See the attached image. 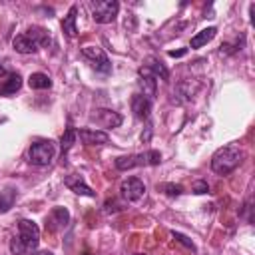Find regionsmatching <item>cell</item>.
I'll list each match as a JSON object with an SVG mask.
<instances>
[{
	"mask_svg": "<svg viewBox=\"0 0 255 255\" xmlns=\"http://www.w3.org/2000/svg\"><path fill=\"white\" fill-rule=\"evenodd\" d=\"M38 243H40L38 225L30 219H20L18 221V235H14L10 239V251L14 255H28V253H34Z\"/></svg>",
	"mask_w": 255,
	"mask_h": 255,
	"instance_id": "6da1fadb",
	"label": "cell"
},
{
	"mask_svg": "<svg viewBox=\"0 0 255 255\" xmlns=\"http://www.w3.org/2000/svg\"><path fill=\"white\" fill-rule=\"evenodd\" d=\"M243 161V149L237 143H227L211 155V169L219 175L231 173Z\"/></svg>",
	"mask_w": 255,
	"mask_h": 255,
	"instance_id": "7a4b0ae2",
	"label": "cell"
},
{
	"mask_svg": "<svg viewBox=\"0 0 255 255\" xmlns=\"http://www.w3.org/2000/svg\"><path fill=\"white\" fill-rule=\"evenodd\" d=\"M50 42V36L44 28L40 26H30L24 34H18L14 40H12V46L16 52L20 54H32L38 50V46H46Z\"/></svg>",
	"mask_w": 255,
	"mask_h": 255,
	"instance_id": "3957f363",
	"label": "cell"
},
{
	"mask_svg": "<svg viewBox=\"0 0 255 255\" xmlns=\"http://www.w3.org/2000/svg\"><path fill=\"white\" fill-rule=\"evenodd\" d=\"M161 161V153L157 149H147L143 153H131V155H120L116 157V169L126 171L133 167H145V165H157Z\"/></svg>",
	"mask_w": 255,
	"mask_h": 255,
	"instance_id": "277c9868",
	"label": "cell"
},
{
	"mask_svg": "<svg viewBox=\"0 0 255 255\" xmlns=\"http://www.w3.org/2000/svg\"><path fill=\"white\" fill-rule=\"evenodd\" d=\"M56 153V145L54 141L50 139H40V141H34L28 149V161L32 165H48L52 161Z\"/></svg>",
	"mask_w": 255,
	"mask_h": 255,
	"instance_id": "5b68a950",
	"label": "cell"
},
{
	"mask_svg": "<svg viewBox=\"0 0 255 255\" xmlns=\"http://www.w3.org/2000/svg\"><path fill=\"white\" fill-rule=\"evenodd\" d=\"M120 12V2L116 0H98L92 4V16L98 24H110Z\"/></svg>",
	"mask_w": 255,
	"mask_h": 255,
	"instance_id": "8992f818",
	"label": "cell"
},
{
	"mask_svg": "<svg viewBox=\"0 0 255 255\" xmlns=\"http://www.w3.org/2000/svg\"><path fill=\"white\" fill-rule=\"evenodd\" d=\"M82 56L90 62V66L96 72H102V74H110L112 72V64H110L106 52L100 46H84L82 48Z\"/></svg>",
	"mask_w": 255,
	"mask_h": 255,
	"instance_id": "52a82bcc",
	"label": "cell"
},
{
	"mask_svg": "<svg viewBox=\"0 0 255 255\" xmlns=\"http://www.w3.org/2000/svg\"><path fill=\"white\" fill-rule=\"evenodd\" d=\"M90 118H92V122H96L98 126H102L106 129H114V128L122 126V122H124V118L118 112H112V110H106V108L96 110Z\"/></svg>",
	"mask_w": 255,
	"mask_h": 255,
	"instance_id": "ba28073f",
	"label": "cell"
},
{
	"mask_svg": "<svg viewBox=\"0 0 255 255\" xmlns=\"http://www.w3.org/2000/svg\"><path fill=\"white\" fill-rule=\"evenodd\" d=\"M120 193H122V197L128 199V201H137V199L143 197L145 185H143V181L137 179V177H128V179L120 185Z\"/></svg>",
	"mask_w": 255,
	"mask_h": 255,
	"instance_id": "9c48e42d",
	"label": "cell"
},
{
	"mask_svg": "<svg viewBox=\"0 0 255 255\" xmlns=\"http://www.w3.org/2000/svg\"><path fill=\"white\" fill-rule=\"evenodd\" d=\"M68 221H70V211L66 207H54L46 217V231L56 233V231L64 229L68 225Z\"/></svg>",
	"mask_w": 255,
	"mask_h": 255,
	"instance_id": "30bf717a",
	"label": "cell"
},
{
	"mask_svg": "<svg viewBox=\"0 0 255 255\" xmlns=\"http://www.w3.org/2000/svg\"><path fill=\"white\" fill-rule=\"evenodd\" d=\"M64 185L68 187V189H72L74 193H78V195H86V197H96V191L84 181V177L82 175H78V173H70L66 179H64Z\"/></svg>",
	"mask_w": 255,
	"mask_h": 255,
	"instance_id": "8fae6325",
	"label": "cell"
},
{
	"mask_svg": "<svg viewBox=\"0 0 255 255\" xmlns=\"http://www.w3.org/2000/svg\"><path fill=\"white\" fill-rule=\"evenodd\" d=\"M137 86H139V90H141V96H143V98H147L149 102L155 98V94H157V82H155V78H153L151 74H147L143 68H139Z\"/></svg>",
	"mask_w": 255,
	"mask_h": 255,
	"instance_id": "7c38bea8",
	"label": "cell"
},
{
	"mask_svg": "<svg viewBox=\"0 0 255 255\" xmlns=\"http://www.w3.org/2000/svg\"><path fill=\"white\" fill-rule=\"evenodd\" d=\"M78 135H80V139H82L86 145H102V143H108V141H110L108 131L92 129V128H82V129H78Z\"/></svg>",
	"mask_w": 255,
	"mask_h": 255,
	"instance_id": "4fadbf2b",
	"label": "cell"
},
{
	"mask_svg": "<svg viewBox=\"0 0 255 255\" xmlns=\"http://www.w3.org/2000/svg\"><path fill=\"white\" fill-rule=\"evenodd\" d=\"M131 112L137 120H147L149 112H151V102L147 98H143L141 94H133L131 96Z\"/></svg>",
	"mask_w": 255,
	"mask_h": 255,
	"instance_id": "5bb4252c",
	"label": "cell"
},
{
	"mask_svg": "<svg viewBox=\"0 0 255 255\" xmlns=\"http://www.w3.org/2000/svg\"><path fill=\"white\" fill-rule=\"evenodd\" d=\"M20 88H22V76L18 72H12L6 76V80L0 82V96H4V98L14 96Z\"/></svg>",
	"mask_w": 255,
	"mask_h": 255,
	"instance_id": "9a60e30c",
	"label": "cell"
},
{
	"mask_svg": "<svg viewBox=\"0 0 255 255\" xmlns=\"http://www.w3.org/2000/svg\"><path fill=\"white\" fill-rule=\"evenodd\" d=\"M141 68H143L147 74H151L155 80H157V78H161V80H167V78H169V70H167V68H165L157 58H153V56H151V58H147V60H145V64H143Z\"/></svg>",
	"mask_w": 255,
	"mask_h": 255,
	"instance_id": "2e32d148",
	"label": "cell"
},
{
	"mask_svg": "<svg viewBox=\"0 0 255 255\" xmlns=\"http://www.w3.org/2000/svg\"><path fill=\"white\" fill-rule=\"evenodd\" d=\"M78 14V6H72L70 10H68V14L64 16V20H62V32L68 36V38H76V34H78V28H76V16Z\"/></svg>",
	"mask_w": 255,
	"mask_h": 255,
	"instance_id": "e0dca14e",
	"label": "cell"
},
{
	"mask_svg": "<svg viewBox=\"0 0 255 255\" xmlns=\"http://www.w3.org/2000/svg\"><path fill=\"white\" fill-rule=\"evenodd\" d=\"M217 34V28L215 26H209V28H203L201 32H197L193 38H191V48H201L205 46L207 42H211Z\"/></svg>",
	"mask_w": 255,
	"mask_h": 255,
	"instance_id": "ac0fdd59",
	"label": "cell"
},
{
	"mask_svg": "<svg viewBox=\"0 0 255 255\" xmlns=\"http://www.w3.org/2000/svg\"><path fill=\"white\" fill-rule=\"evenodd\" d=\"M28 86H30L32 90H46V88L52 86V80H50L46 74H42V72H34V74H30V78H28Z\"/></svg>",
	"mask_w": 255,
	"mask_h": 255,
	"instance_id": "d6986e66",
	"label": "cell"
},
{
	"mask_svg": "<svg viewBox=\"0 0 255 255\" xmlns=\"http://www.w3.org/2000/svg\"><path fill=\"white\" fill-rule=\"evenodd\" d=\"M76 137H78V131L72 128V126H68L66 129H64V133H62V137H60V145H62V153L66 155L68 151H70V147L76 143Z\"/></svg>",
	"mask_w": 255,
	"mask_h": 255,
	"instance_id": "ffe728a7",
	"label": "cell"
},
{
	"mask_svg": "<svg viewBox=\"0 0 255 255\" xmlns=\"http://www.w3.org/2000/svg\"><path fill=\"white\" fill-rule=\"evenodd\" d=\"M14 201H16V191H14V189H4V191H0V213L10 211L12 205H14Z\"/></svg>",
	"mask_w": 255,
	"mask_h": 255,
	"instance_id": "44dd1931",
	"label": "cell"
},
{
	"mask_svg": "<svg viewBox=\"0 0 255 255\" xmlns=\"http://www.w3.org/2000/svg\"><path fill=\"white\" fill-rule=\"evenodd\" d=\"M157 191H163V193L175 197V195H181L183 193V187L179 183H159L157 185Z\"/></svg>",
	"mask_w": 255,
	"mask_h": 255,
	"instance_id": "7402d4cb",
	"label": "cell"
},
{
	"mask_svg": "<svg viewBox=\"0 0 255 255\" xmlns=\"http://www.w3.org/2000/svg\"><path fill=\"white\" fill-rule=\"evenodd\" d=\"M171 237H173L175 241H179L181 245H185L187 249H191V251H195V245H193V243H191V239H189V237H185L183 233H177V231H173V233H171Z\"/></svg>",
	"mask_w": 255,
	"mask_h": 255,
	"instance_id": "603a6c76",
	"label": "cell"
},
{
	"mask_svg": "<svg viewBox=\"0 0 255 255\" xmlns=\"http://www.w3.org/2000/svg\"><path fill=\"white\" fill-rule=\"evenodd\" d=\"M191 191H193L195 195H203V193H207V191H209V185H207V181L199 179V181H195V183H193Z\"/></svg>",
	"mask_w": 255,
	"mask_h": 255,
	"instance_id": "cb8c5ba5",
	"label": "cell"
},
{
	"mask_svg": "<svg viewBox=\"0 0 255 255\" xmlns=\"http://www.w3.org/2000/svg\"><path fill=\"white\" fill-rule=\"evenodd\" d=\"M251 209H253V207H251V197H249V199L245 201V205H243V213H245V217H247L249 223L253 221V217H251Z\"/></svg>",
	"mask_w": 255,
	"mask_h": 255,
	"instance_id": "d4e9b609",
	"label": "cell"
},
{
	"mask_svg": "<svg viewBox=\"0 0 255 255\" xmlns=\"http://www.w3.org/2000/svg\"><path fill=\"white\" fill-rule=\"evenodd\" d=\"M171 58H181V56H185L187 54V48H181V50H169L167 52Z\"/></svg>",
	"mask_w": 255,
	"mask_h": 255,
	"instance_id": "484cf974",
	"label": "cell"
},
{
	"mask_svg": "<svg viewBox=\"0 0 255 255\" xmlns=\"http://www.w3.org/2000/svg\"><path fill=\"white\" fill-rule=\"evenodd\" d=\"M149 137H151V126H147L145 133H141V141H149Z\"/></svg>",
	"mask_w": 255,
	"mask_h": 255,
	"instance_id": "4316f807",
	"label": "cell"
},
{
	"mask_svg": "<svg viewBox=\"0 0 255 255\" xmlns=\"http://www.w3.org/2000/svg\"><path fill=\"white\" fill-rule=\"evenodd\" d=\"M32 255H54L52 251H36V253H32Z\"/></svg>",
	"mask_w": 255,
	"mask_h": 255,
	"instance_id": "83f0119b",
	"label": "cell"
},
{
	"mask_svg": "<svg viewBox=\"0 0 255 255\" xmlns=\"http://www.w3.org/2000/svg\"><path fill=\"white\" fill-rule=\"evenodd\" d=\"M4 72H6V70H4V66H2V64H0V76H2V74H4Z\"/></svg>",
	"mask_w": 255,
	"mask_h": 255,
	"instance_id": "f1b7e54d",
	"label": "cell"
},
{
	"mask_svg": "<svg viewBox=\"0 0 255 255\" xmlns=\"http://www.w3.org/2000/svg\"><path fill=\"white\" fill-rule=\"evenodd\" d=\"M137 255H141V253H137Z\"/></svg>",
	"mask_w": 255,
	"mask_h": 255,
	"instance_id": "f546056e",
	"label": "cell"
}]
</instances>
